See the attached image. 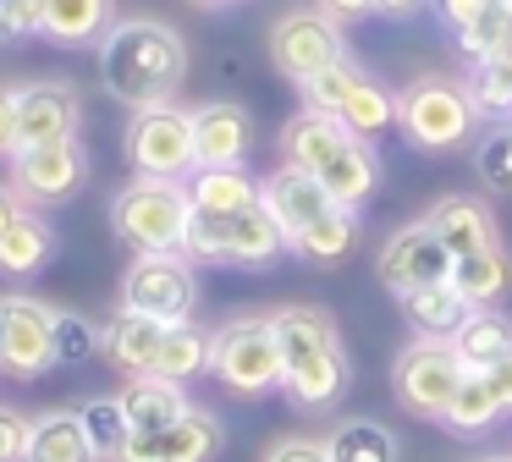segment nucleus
<instances>
[{
    "instance_id": "nucleus-1",
    "label": "nucleus",
    "mask_w": 512,
    "mask_h": 462,
    "mask_svg": "<svg viewBox=\"0 0 512 462\" xmlns=\"http://www.w3.org/2000/svg\"><path fill=\"white\" fill-rule=\"evenodd\" d=\"M94 50H100L105 94L133 110L177 99L182 77H188V39L160 17H116Z\"/></svg>"
},
{
    "instance_id": "nucleus-2",
    "label": "nucleus",
    "mask_w": 512,
    "mask_h": 462,
    "mask_svg": "<svg viewBox=\"0 0 512 462\" xmlns=\"http://www.w3.org/2000/svg\"><path fill=\"white\" fill-rule=\"evenodd\" d=\"M281 154H287L281 165L309 171L342 209L369 204V193L380 187V160H375V149H369V138H358L353 127H342V121L325 116V110L303 105L298 116L281 127Z\"/></svg>"
},
{
    "instance_id": "nucleus-3",
    "label": "nucleus",
    "mask_w": 512,
    "mask_h": 462,
    "mask_svg": "<svg viewBox=\"0 0 512 462\" xmlns=\"http://www.w3.org/2000/svg\"><path fill=\"white\" fill-rule=\"evenodd\" d=\"M111 226L122 242L138 253H182L193 226V198L182 182H155V176H133L122 193L111 198Z\"/></svg>"
},
{
    "instance_id": "nucleus-4",
    "label": "nucleus",
    "mask_w": 512,
    "mask_h": 462,
    "mask_svg": "<svg viewBox=\"0 0 512 462\" xmlns=\"http://www.w3.org/2000/svg\"><path fill=\"white\" fill-rule=\"evenodd\" d=\"M479 110L468 99V83L457 77H413L408 88L397 94V127L408 132L413 149H430V154H446L457 143H468Z\"/></svg>"
},
{
    "instance_id": "nucleus-5",
    "label": "nucleus",
    "mask_w": 512,
    "mask_h": 462,
    "mask_svg": "<svg viewBox=\"0 0 512 462\" xmlns=\"http://www.w3.org/2000/svg\"><path fill=\"white\" fill-rule=\"evenodd\" d=\"M127 160H133L138 176H155V182H182V176H193L199 171L193 110H182L177 99L133 110V127H127Z\"/></svg>"
},
{
    "instance_id": "nucleus-6",
    "label": "nucleus",
    "mask_w": 512,
    "mask_h": 462,
    "mask_svg": "<svg viewBox=\"0 0 512 462\" xmlns=\"http://www.w3.org/2000/svg\"><path fill=\"white\" fill-rule=\"evenodd\" d=\"M210 369L221 374V385H232L237 396L281 391V380H287V363H281L276 319L248 314V319L221 325V330H215V358H210Z\"/></svg>"
},
{
    "instance_id": "nucleus-7",
    "label": "nucleus",
    "mask_w": 512,
    "mask_h": 462,
    "mask_svg": "<svg viewBox=\"0 0 512 462\" xmlns=\"http://www.w3.org/2000/svg\"><path fill=\"white\" fill-rule=\"evenodd\" d=\"M468 380V363L457 358L452 341L419 336L413 347L397 352V369H391V385H397V402L419 418H446L457 385Z\"/></svg>"
},
{
    "instance_id": "nucleus-8",
    "label": "nucleus",
    "mask_w": 512,
    "mask_h": 462,
    "mask_svg": "<svg viewBox=\"0 0 512 462\" xmlns=\"http://www.w3.org/2000/svg\"><path fill=\"white\" fill-rule=\"evenodd\" d=\"M303 99H309V110H325V116H336L342 127H353L358 138H375V132H386L391 121H397V94H386V88L369 72H358L353 61L309 77V83H303Z\"/></svg>"
},
{
    "instance_id": "nucleus-9",
    "label": "nucleus",
    "mask_w": 512,
    "mask_h": 462,
    "mask_svg": "<svg viewBox=\"0 0 512 462\" xmlns=\"http://www.w3.org/2000/svg\"><path fill=\"white\" fill-rule=\"evenodd\" d=\"M270 61H276L281 77L292 83H309V77L331 72V66L347 61V39L342 22H331L325 11H287V17L270 28Z\"/></svg>"
},
{
    "instance_id": "nucleus-10",
    "label": "nucleus",
    "mask_w": 512,
    "mask_h": 462,
    "mask_svg": "<svg viewBox=\"0 0 512 462\" xmlns=\"http://www.w3.org/2000/svg\"><path fill=\"white\" fill-rule=\"evenodd\" d=\"M193 264L182 253H138L133 270L122 275V308L133 314H149L160 325H182L193 314Z\"/></svg>"
},
{
    "instance_id": "nucleus-11",
    "label": "nucleus",
    "mask_w": 512,
    "mask_h": 462,
    "mask_svg": "<svg viewBox=\"0 0 512 462\" xmlns=\"http://www.w3.org/2000/svg\"><path fill=\"white\" fill-rule=\"evenodd\" d=\"M56 369V308L39 297H0V374L34 380Z\"/></svg>"
},
{
    "instance_id": "nucleus-12",
    "label": "nucleus",
    "mask_w": 512,
    "mask_h": 462,
    "mask_svg": "<svg viewBox=\"0 0 512 462\" xmlns=\"http://www.w3.org/2000/svg\"><path fill=\"white\" fill-rule=\"evenodd\" d=\"M452 253L446 242L430 231V220H413V226L391 231L386 248H380L375 270H380V286H391L397 297L419 292V286H435V281H452Z\"/></svg>"
},
{
    "instance_id": "nucleus-13",
    "label": "nucleus",
    "mask_w": 512,
    "mask_h": 462,
    "mask_svg": "<svg viewBox=\"0 0 512 462\" xmlns=\"http://www.w3.org/2000/svg\"><path fill=\"white\" fill-rule=\"evenodd\" d=\"M89 176V154L78 138L67 143H39V149H17L12 160V193L23 204H67Z\"/></svg>"
},
{
    "instance_id": "nucleus-14",
    "label": "nucleus",
    "mask_w": 512,
    "mask_h": 462,
    "mask_svg": "<svg viewBox=\"0 0 512 462\" xmlns=\"http://www.w3.org/2000/svg\"><path fill=\"white\" fill-rule=\"evenodd\" d=\"M221 440H226L221 418L204 413V407H188L177 424L155 429V435L133 429L127 446L116 451V462H210L215 451H221Z\"/></svg>"
},
{
    "instance_id": "nucleus-15",
    "label": "nucleus",
    "mask_w": 512,
    "mask_h": 462,
    "mask_svg": "<svg viewBox=\"0 0 512 462\" xmlns=\"http://www.w3.org/2000/svg\"><path fill=\"white\" fill-rule=\"evenodd\" d=\"M78 88L61 77H39V83H17V138L23 149L39 143H67L78 138Z\"/></svg>"
},
{
    "instance_id": "nucleus-16",
    "label": "nucleus",
    "mask_w": 512,
    "mask_h": 462,
    "mask_svg": "<svg viewBox=\"0 0 512 462\" xmlns=\"http://www.w3.org/2000/svg\"><path fill=\"white\" fill-rule=\"evenodd\" d=\"M259 204H265V209H270V220H276V226L287 231V242L298 237V231H309L320 215L342 209L320 182H314L309 171H292V165H281V171H270L265 182H259Z\"/></svg>"
},
{
    "instance_id": "nucleus-17",
    "label": "nucleus",
    "mask_w": 512,
    "mask_h": 462,
    "mask_svg": "<svg viewBox=\"0 0 512 462\" xmlns=\"http://www.w3.org/2000/svg\"><path fill=\"white\" fill-rule=\"evenodd\" d=\"M193 138H199V165H243L254 149V121L243 105L215 99V105L193 110Z\"/></svg>"
},
{
    "instance_id": "nucleus-18",
    "label": "nucleus",
    "mask_w": 512,
    "mask_h": 462,
    "mask_svg": "<svg viewBox=\"0 0 512 462\" xmlns=\"http://www.w3.org/2000/svg\"><path fill=\"white\" fill-rule=\"evenodd\" d=\"M270 319H276V341H281V363H287V369H303V363H314V358L342 352L336 319L325 314V308L292 303V308H281V314H270Z\"/></svg>"
},
{
    "instance_id": "nucleus-19",
    "label": "nucleus",
    "mask_w": 512,
    "mask_h": 462,
    "mask_svg": "<svg viewBox=\"0 0 512 462\" xmlns=\"http://www.w3.org/2000/svg\"><path fill=\"white\" fill-rule=\"evenodd\" d=\"M424 220H430V231L446 242V253H452V259H468V253L501 248V242H496V220H490V209L479 204V198L452 193V198H441V204H435Z\"/></svg>"
},
{
    "instance_id": "nucleus-20",
    "label": "nucleus",
    "mask_w": 512,
    "mask_h": 462,
    "mask_svg": "<svg viewBox=\"0 0 512 462\" xmlns=\"http://www.w3.org/2000/svg\"><path fill=\"white\" fill-rule=\"evenodd\" d=\"M111 22H116V0H45L39 33L56 50H89L111 33Z\"/></svg>"
},
{
    "instance_id": "nucleus-21",
    "label": "nucleus",
    "mask_w": 512,
    "mask_h": 462,
    "mask_svg": "<svg viewBox=\"0 0 512 462\" xmlns=\"http://www.w3.org/2000/svg\"><path fill=\"white\" fill-rule=\"evenodd\" d=\"M160 341H166V325H160V319H149V314H133V308H122V314L100 330V352L127 374V380L155 369Z\"/></svg>"
},
{
    "instance_id": "nucleus-22",
    "label": "nucleus",
    "mask_w": 512,
    "mask_h": 462,
    "mask_svg": "<svg viewBox=\"0 0 512 462\" xmlns=\"http://www.w3.org/2000/svg\"><path fill=\"white\" fill-rule=\"evenodd\" d=\"M188 198L199 215H248V209H259V182L243 165H199Z\"/></svg>"
},
{
    "instance_id": "nucleus-23",
    "label": "nucleus",
    "mask_w": 512,
    "mask_h": 462,
    "mask_svg": "<svg viewBox=\"0 0 512 462\" xmlns=\"http://www.w3.org/2000/svg\"><path fill=\"white\" fill-rule=\"evenodd\" d=\"M122 413H127V429H144V435H155V429L177 424L182 413H188V396H182V385L160 380V374H133V380L122 385Z\"/></svg>"
},
{
    "instance_id": "nucleus-24",
    "label": "nucleus",
    "mask_w": 512,
    "mask_h": 462,
    "mask_svg": "<svg viewBox=\"0 0 512 462\" xmlns=\"http://www.w3.org/2000/svg\"><path fill=\"white\" fill-rule=\"evenodd\" d=\"M287 231L270 220V209H248V215H232L226 220V264H248V270H265L287 253Z\"/></svg>"
},
{
    "instance_id": "nucleus-25",
    "label": "nucleus",
    "mask_w": 512,
    "mask_h": 462,
    "mask_svg": "<svg viewBox=\"0 0 512 462\" xmlns=\"http://www.w3.org/2000/svg\"><path fill=\"white\" fill-rule=\"evenodd\" d=\"M402 314L413 319V330H419V336L452 341L457 330H463V319L474 314V303L457 292V281H435V286H419V292L402 297Z\"/></svg>"
},
{
    "instance_id": "nucleus-26",
    "label": "nucleus",
    "mask_w": 512,
    "mask_h": 462,
    "mask_svg": "<svg viewBox=\"0 0 512 462\" xmlns=\"http://www.w3.org/2000/svg\"><path fill=\"white\" fill-rule=\"evenodd\" d=\"M210 358H215V330L182 319V325H166V341H160L149 374H160V380H171V385H188L193 374L210 369Z\"/></svg>"
},
{
    "instance_id": "nucleus-27",
    "label": "nucleus",
    "mask_w": 512,
    "mask_h": 462,
    "mask_svg": "<svg viewBox=\"0 0 512 462\" xmlns=\"http://www.w3.org/2000/svg\"><path fill=\"white\" fill-rule=\"evenodd\" d=\"M50 253H56L50 220L23 204V215H17L12 226H6V237H0V275H34L50 264Z\"/></svg>"
},
{
    "instance_id": "nucleus-28",
    "label": "nucleus",
    "mask_w": 512,
    "mask_h": 462,
    "mask_svg": "<svg viewBox=\"0 0 512 462\" xmlns=\"http://www.w3.org/2000/svg\"><path fill=\"white\" fill-rule=\"evenodd\" d=\"M23 462H100V457H94L89 429H83L78 413H45V418H34Z\"/></svg>"
},
{
    "instance_id": "nucleus-29",
    "label": "nucleus",
    "mask_w": 512,
    "mask_h": 462,
    "mask_svg": "<svg viewBox=\"0 0 512 462\" xmlns=\"http://www.w3.org/2000/svg\"><path fill=\"white\" fill-rule=\"evenodd\" d=\"M452 347H457V358H463L468 369L485 374L490 363H501L512 352V319L496 314V308H474V314L463 319V330L452 336Z\"/></svg>"
},
{
    "instance_id": "nucleus-30",
    "label": "nucleus",
    "mask_w": 512,
    "mask_h": 462,
    "mask_svg": "<svg viewBox=\"0 0 512 462\" xmlns=\"http://www.w3.org/2000/svg\"><path fill=\"white\" fill-rule=\"evenodd\" d=\"M452 281H457V292H463L474 308H490V303H496V297L512 286V259H507L501 248L468 253V259L452 264Z\"/></svg>"
},
{
    "instance_id": "nucleus-31",
    "label": "nucleus",
    "mask_w": 512,
    "mask_h": 462,
    "mask_svg": "<svg viewBox=\"0 0 512 462\" xmlns=\"http://www.w3.org/2000/svg\"><path fill=\"white\" fill-rule=\"evenodd\" d=\"M353 237H358V209H331V215H320L309 231L292 237V253H298L303 264H336L353 248Z\"/></svg>"
},
{
    "instance_id": "nucleus-32",
    "label": "nucleus",
    "mask_w": 512,
    "mask_h": 462,
    "mask_svg": "<svg viewBox=\"0 0 512 462\" xmlns=\"http://www.w3.org/2000/svg\"><path fill=\"white\" fill-rule=\"evenodd\" d=\"M281 391H287L298 407H331L336 396L347 391V358L331 352V358H314V363H303V369H287Z\"/></svg>"
},
{
    "instance_id": "nucleus-33",
    "label": "nucleus",
    "mask_w": 512,
    "mask_h": 462,
    "mask_svg": "<svg viewBox=\"0 0 512 462\" xmlns=\"http://www.w3.org/2000/svg\"><path fill=\"white\" fill-rule=\"evenodd\" d=\"M331 462H397V435L375 418H347L336 424V435L325 440Z\"/></svg>"
},
{
    "instance_id": "nucleus-34",
    "label": "nucleus",
    "mask_w": 512,
    "mask_h": 462,
    "mask_svg": "<svg viewBox=\"0 0 512 462\" xmlns=\"http://www.w3.org/2000/svg\"><path fill=\"white\" fill-rule=\"evenodd\" d=\"M496 418H501V402H496V391H490V380L479 369H468V380L457 385V396H452L441 424L457 429V435H485Z\"/></svg>"
},
{
    "instance_id": "nucleus-35",
    "label": "nucleus",
    "mask_w": 512,
    "mask_h": 462,
    "mask_svg": "<svg viewBox=\"0 0 512 462\" xmlns=\"http://www.w3.org/2000/svg\"><path fill=\"white\" fill-rule=\"evenodd\" d=\"M457 44H463V55H474V61L512 55V0H490V6L474 17V28L457 33Z\"/></svg>"
},
{
    "instance_id": "nucleus-36",
    "label": "nucleus",
    "mask_w": 512,
    "mask_h": 462,
    "mask_svg": "<svg viewBox=\"0 0 512 462\" xmlns=\"http://www.w3.org/2000/svg\"><path fill=\"white\" fill-rule=\"evenodd\" d=\"M468 99H474L479 116L512 121V55L474 61V72H468Z\"/></svg>"
},
{
    "instance_id": "nucleus-37",
    "label": "nucleus",
    "mask_w": 512,
    "mask_h": 462,
    "mask_svg": "<svg viewBox=\"0 0 512 462\" xmlns=\"http://www.w3.org/2000/svg\"><path fill=\"white\" fill-rule=\"evenodd\" d=\"M78 418H83V429H89V446H94V457L100 462H116V451L127 446V413H122V402L116 396H94V402H83L78 407Z\"/></svg>"
},
{
    "instance_id": "nucleus-38",
    "label": "nucleus",
    "mask_w": 512,
    "mask_h": 462,
    "mask_svg": "<svg viewBox=\"0 0 512 462\" xmlns=\"http://www.w3.org/2000/svg\"><path fill=\"white\" fill-rule=\"evenodd\" d=\"M474 171L490 193H512V121H501V127H490L485 138H479Z\"/></svg>"
},
{
    "instance_id": "nucleus-39",
    "label": "nucleus",
    "mask_w": 512,
    "mask_h": 462,
    "mask_svg": "<svg viewBox=\"0 0 512 462\" xmlns=\"http://www.w3.org/2000/svg\"><path fill=\"white\" fill-rule=\"evenodd\" d=\"M100 352V330L72 308H56V363H83Z\"/></svg>"
},
{
    "instance_id": "nucleus-40",
    "label": "nucleus",
    "mask_w": 512,
    "mask_h": 462,
    "mask_svg": "<svg viewBox=\"0 0 512 462\" xmlns=\"http://www.w3.org/2000/svg\"><path fill=\"white\" fill-rule=\"evenodd\" d=\"M45 22V0H0V44L34 39Z\"/></svg>"
},
{
    "instance_id": "nucleus-41",
    "label": "nucleus",
    "mask_w": 512,
    "mask_h": 462,
    "mask_svg": "<svg viewBox=\"0 0 512 462\" xmlns=\"http://www.w3.org/2000/svg\"><path fill=\"white\" fill-rule=\"evenodd\" d=\"M28 435H34V418H23L17 407H0V462H23Z\"/></svg>"
},
{
    "instance_id": "nucleus-42",
    "label": "nucleus",
    "mask_w": 512,
    "mask_h": 462,
    "mask_svg": "<svg viewBox=\"0 0 512 462\" xmlns=\"http://www.w3.org/2000/svg\"><path fill=\"white\" fill-rule=\"evenodd\" d=\"M23 138H17V88L0 83V160H17Z\"/></svg>"
},
{
    "instance_id": "nucleus-43",
    "label": "nucleus",
    "mask_w": 512,
    "mask_h": 462,
    "mask_svg": "<svg viewBox=\"0 0 512 462\" xmlns=\"http://www.w3.org/2000/svg\"><path fill=\"white\" fill-rule=\"evenodd\" d=\"M265 462H331V446L325 440H281L265 451Z\"/></svg>"
},
{
    "instance_id": "nucleus-44",
    "label": "nucleus",
    "mask_w": 512,
    "mask_h": 462,
    "mask_svg": "<svg viewBox=\"0 0 512 462\" xmlns=\"http://www.w3.org/2000/svg\"><path fill=\"white\" fill-rule=\"evenodd\" d=\"M435 6H441L446 28H452V33H463V28H474V17L490 6V0H435Z\"/></svg>"
},
{
    "instance_id": "nucleus-45",
    "label": "nucleus",
    "mask_w": 512,
    "mask_h": 462,
    "mask_svg": "<svg viewBox=\"0 0 512 462\" xmlns=\"http://www.w3.org/2000/svg\"><path fill=\"white\" fill-rule=\"evenodd\" d=\"M314 11H325L331 22H358L375 11V0H314Z\"/></svg>"
},
{
    "instance_id": "nucleus-46",
    "label": "nucleus",
    "mask_w": 512,
    "mask_h": 462,
    "mask_svg": "<svg viewBox=\"0 0 512 462\" xmlns=\"http://www.w3.org/2000/svg\"><path fill=\"white\" fill-rule=\"evenodd\" d=\"M485 380H490V391H496L501 413H512V352H507L501 363H490V369H485Z\"/></svg>"
},
{
    "instance_id": "nucleus-47",
    "label": "nucleus",
    "mask_w": 512,
    "mask_h": 462,
    "mask_svg": "<svg viewBox=\"0 0 512 462\" xmlns=\"http://www.w3.org/2000/svg\"><path fill=\"white\" fill-rule=\"evenodd\" d=\"M17 215H23V198H17L12 182H6V187H0V237H6V226H12Z\"/></svg>"
},
{
    "instance_id": "nucleus-48",
    "label": "nucleus",
    "mask_w": 512,
    "mask_h": 462,
    "mask_svg": "<svg viewBox=\"0 0 512 462\" xmlns=\"http://www.w3.org/2000/svg\"><path fill=\"white\" fill-rule=\"evenodd\" d=\"M419 6H424V0H375V11H380V17H413Z\"/></svg>"
},
{
    "instance_id": "nucleus-49",
    "label": "nucleus",
    "mask_w": 512,
    "mask_h": 462,
    "mask_svg": "<svg viewBox=\"0 0 512 462\" xmlns=\"http://www.w3.org/2000/svg\"><path fill=\"white\" fill-rule=\"evenodd\" d=\"M193 6H204V11H221V6H237V0H193Z\"/></svg>"
},
{
    "instance_id": "nucleus-50",
    "label": "nucleus",
    "mask_w": 512,
    "mask_h": 462,
    "mask_svg": "<svg viewBox=\"0 0 512 462\" xmlns=\"http://www.w3.org/2000/svg\"><path fill=\"white\" fill-rule=\"evenodd\" d=\"M479 462H512V451H496V457H479Z\"/></svg>"
}]
</instances>
